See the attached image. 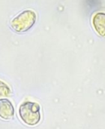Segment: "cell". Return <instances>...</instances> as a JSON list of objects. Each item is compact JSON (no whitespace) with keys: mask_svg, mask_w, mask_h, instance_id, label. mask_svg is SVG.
<instances>
[{"mask_svg":"<svg viewBox=\"0 0 105 129\" xmlns=\"http://www.w3.org/2000/svg\"><path fill=\"white\" fill-rule=\"evenodd\" d=\"M104 12H98L95 14L92 19V23L95 30L98 33L99 35L104 36L105 33L104 29Z\"/></svg>","mask_w":105,"mask_h":129,"instance_id":"cell-4","label":"cell"},{"mask_svg":"<svg viewBox=\"0 0 105 129\" xmlns=\"http://www.w3.org/2000/svg\"><path fill=\"white\" fill-rule=\"evenodd\" d=\"M36 21V14L32 10H25L11 20V27L17 33L28 31Z\"/></svg>","mask_w":105,"mask_h":129,"instance_id":"cell-2","label":"cell"},{"mask_svg":"<svg viewBox=\"0 0 105 129\" xmlns=\"http://www.w3.org/2000/svg\"><path fill=\"white\" fill-rule=\"evenodd\" d=\"M19 117L21 121L29 126H35L41 119V107L36 102L25 101L19 107Z\"/></svg>","mask_w":105,"mask_h":129,"instance_id":"cell-1","label":"cell"},{"mask_svg":"<svg viewBox=\"0 0 105 129\" xmlns=\"http://www.w3.org/2000/svg\"><path fill=\"white\" fill-rule=\"evenodd\" d=\"M14 116V107L11 101L7 98H0V118L10 120Z\"/></svg>","mask_w":105,"mask_h":129,"instance_id":"cell-3","label":"cell"},{"mask_svg":"<svg viewBox=\"0 0 105 129\" xmlns=\"http://www.w3.org/2000/svg\"><path fill=\"white\" fill-rule=\"evenodd\" d=\"M11 95V89L5 82L0 80V98H6Z\"/></svg>","mask_w":105,"mask_h":129,"instance_id":"cell-5","label":"cell"}]
</instances>
